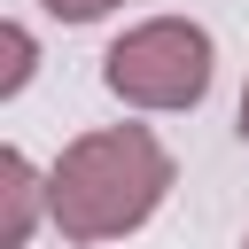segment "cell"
I'll use <instances>...</instances> for the list:
<instances>
[{
	"instance_id": "52a82bcc",
	"label": "cell",
	"mask_w": 249,
	"mask_h": 249,
	"mask_svg": "<svg viewBox=\"0 0 249 249\" xmlns=\"http://www.w3.org/2000/svg\"><path fill=\"white\" fill-rule=\"evenodd\" d=\"M241 249H249V241H241Z\"/></svg>"
},
{
	"instance_id": "8992f818",
	"label": "cell",
	"mask_w": 249,
	"mask_h": 249,
	"mask_svg": "<svg viewBox=\"0 0 249 249\" xmlns=\"http://www.w3.org/2000/svg\"><path fill=\"white\" fill-rule=\"evenodd\" d=\"M241 140H249V86H241Z\"/></svg>"
},
{
	"instance_id": "3957f363",
	"label": "cell",
	"mask_w": 249,
	"mask_h": 249,
	"mask_svg": "<svg viewBox=\"0 0 249 249\" xmlns=\"http://www.w3.org/2000/svg\"><path fill=\"white\" fill-rule=\"evenodd\" d=\"M39 210H47V179L31 171L23 148H8L0 156V249H23L31 226H39Z\"/></svg>"
},
{
	"instance_id": "277c9868",
	"label": "cell",
	"mask_w": 249,
	"mask_h": 249,
	"mask_svg": "<svg viewBox=\"0 0 249 249\" xmlns=\"http://www.w3.org/2000/svg\"><path fill=\"white\" fill-rule=\"evenodd\" d=\"M0 54H8V62H0V93H23V78H31V31L8 23V31H0Z\"/></svg>"
},
{
	"instance_id": "5b68a950",
	"label": "cell",
	"mask_w": 249,
	"mask_h": 249,
	"mask_svg": "<svg viewBox=\"0 0 249 249\" xmlns=\"http://www.w3.org/2000/svg\"><path fill=\"white\" fill-rule=\"evenodd\" d=\"M39 8H47L54 23H101V16L117 8V0H39Z\"/></svg>"
},
{
	"instance_id": "7a4b0ae2",
	"label": "cell",
	"mask_w": 249,
	"mask_h": 249,
	"mask_svg": "<svg viewBox=\"0 0 249 249\" xmlns=\"http://www.w3.org/2000/svg\"><path fill=\"white\" fill-rule=\"evenodd\" d=\"M210 70H218V47L187 16H148L101 54V86L132 109H195L210 93Z\"/></svg>"
},
{
	"instance_id": "6da1fadb",
	"label": "cell",
	"mask_w": 249,
	"mask_h": 249,
	"mask_svg": "<svg viewBox=\"0 0 249 249\" xmlns=\"http://www.w3.org/2000/svg\"><path fill=\"white\" fill-rule=\"evenodd\" d=\"M163 195H171V156H163V140H156L148 124L78 132V140L62 148V163L47 171V218H54L62 241H78V249L148 226Z\"/></svg>"
}]
</instances>
